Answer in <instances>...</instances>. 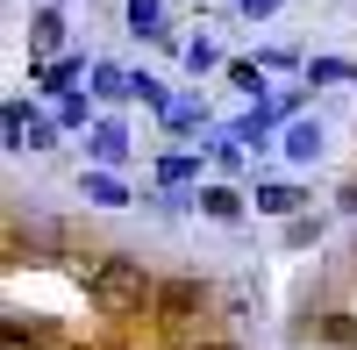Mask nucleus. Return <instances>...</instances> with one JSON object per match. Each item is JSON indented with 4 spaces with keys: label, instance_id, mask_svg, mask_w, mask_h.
<instances>
[{
    "label": "nucleus",
    "instance_id": "1",
    "mask_svg": "<svg viewBox=\"0 0 357 350\" xmlns=\"http://www.w3.org/2000/svg\"><path fill=\"white\" fill-rule=\"evenodd\" d=\"M86 300H93V314H107V322H129V314L158 307V279L136 265V257H100L93 272H86Z\"/></svg>",
    "mask_w": 357,
    "mask_h": 350
},
{
    "label": "nucleus",
    "instance_id": "2",
    "mask_svg": "<svg viewBox=\"0 0 357 350\" xmlns=\"http://www.w3.org/2000/svg\"><path fill=\"white\" fill-rule=\"evenodd\" d=\"M0 136H8V151H50L57 136V114H29V100H8L0 107Z\"/></svg>",
    "mask_w": 357,
    "mask_h": 350
},
{
    "label": "nucleus",
    "instance_id": "3",
    "mask_svg": "<svg viewBox=\"0 0 357 350\" xmlns=\"http://www.w3.org/2000/svg\"><path fill=\"white\" fill-rule=\"evenodd\" d=\"M200 307H207V286H200V279H165V286H158V307H151V314H158L165 329H186Z\"/></svg>",
    "mask_w": 357,
    "mask_h": 350
},
{
    "label": "nucleus",
    "instance_id": "4",
    "mask_svg": "<svg viewBox=\"0 0 357 350\" xmlns=\"http://www.w3.org/2000/svg\"><path fill=\"white\" fill-rule=\"evenodd\" d=\"M79 79H93V57H86V50H72V57H50V65H36V57H29V86H43V93H57V100H65Z\"/></svg>",
    "mask_w": 357,
    "mask_h": 350
},
{
    "label": "nucleus",
    "instance_id": "5",
    "mask_svg": "<svg viewBox=\"0 0 357 350\" xmlns=\"http://www.w3.org/2000/svg\"><path fill=\"white\" fill-rule=\"evenodd\" d=\"M29 57H36V65L72 57V50H65V8H57V0H43V8L29 15Z\"/></svg>",
    "mask_w": 357,
    "mask_h": 350
},
{
    "label": "nucleus",
    "instance_id": "6",
    "mask_svg": "<svg viewBox=\"0 0 357 350\" xmlns=\"http://www.w3.org/2000/svg\"><path fill=\"white\" fill-rule=\"evenodd\" d=\"M86 151H93V172H114V165L129 158V129L114 122V114H100V122L86 129Z\"/></svg>",
    "mask_w": 357,
    "mask_h": 350
},
{
    "label": "nucleus",
    "instance_id": "7",
    "mask_svg": "<svg viewBox=\"0 0 357 350\" xmlns=\"http://www.w3.org/2000/svg\"><path fill=\"white\" fill-rule=\"evenodd\" d=\"M257 215H279V222H301V208H307V193L293 186V179H257Z\"/></svg>",
    "mask_w": 357,
    "mask_h": 350
},
{
    "label": "nucleus",
    "instance_id": "8",
    "mask_svg": "<svg viewBox=\"0 0 357 350\" xmlns=\"http://www.w3.org/2000/svg\"><path fill=\"white\" fill-rule=\"evenodd\" d=\"M193 208H200L207 222H243L250 193H236V186H222V179H215V186H200V193H193Z\"/></svg>",
    "mask_w": 357,
    "mask_h": 350
},
{
    "label": "nucleus",
    "instance_id": "9",
    "mask_svg": "<svg viewBox=\"0 0 357 350\" xmlns=\"http://www.w3.org/2000/svg\"><path fill=\"white\" fill-rule=\"evenodd\" d=\"M279 151H286L293 165H314L321 151H329V136H321V122H307V114H301V122H286V136H279Z\"/></svg>",
    "mask_w": 357,
    "mask_h": 350
},
{
    "label": "nucleus",
    "instance_id": "10",
    "mask_svg": "<svg viewBox=\"0 0 357 350\" xmlns=\"http://www.w3.org/2000/svg\"><path fill=\"white\" fill-rule=\"evenodd\" d=\"M79 200H86V208H129V186L114 179V172H86V179H79Z\"/></svg>",
    "mask_w": 357,
    "mask_h": 350
},
{
    "label": "nucleus",
    "instance_id": "11",
    "mask_svg": "<svg viewBox=\"0 0 357 350\" xmlns=\"http://www.w3.org/2000/svg\"><path fill=\"white\" fill-rule=\"evenodd\" d=\"M307 86H357V57H307Z\"/></svg>",
    "mask_w": 357,
    "mask_h": 350
},
{
    "label": "nucleus",
    "instance_id": "12",
    "mask_svg": "<svg viewBox=\"0 0 357 350\" xmlns=\"http://www.w3.org/2000/svg\"><path fill=\"white\" fill-rule=\"evenodd\" d=\"M122 15H129V29H136V36H165V0H122Z\"/></svg>",
    "mask_w": 357,
    "mask_h": 350
},
{
    "label": "nucleus",
    "instance_id": "13",
    "mask_svg": "<svg viewBox=\"0 0 357 350\" xmlns=\"http://www.w3.org/2000/svg\"><path fill=\"white\" fill-rule=\"evenodd\" d=\"M229 86H236V93H250V100L264 107V65H257V57H229Z\"/></svg>",
    "mask_w": 357,
    "mask_h": 350
},
{
    "label": "nucleus",
    "instance_id": "14",
    "mask_svg": "<svg viewBox=\"0 0 357 350\" xmlns=\"http://www.w3.org/2000/svg\"><path fill=\"white\" fill-rule=\"evenodd\" d=\"M129 79H136V72H122V65H93V93H100V100H136Z\"/></svg>",
    "mask_w": 357,
    "mask_h": 350
},
{
    "label": "nucleus",
    "instance_id": "15",
    "mask_svg": "<svg viewBox=\"0 0 357 350\" xmlns=\"http://www.w3.org/2000/svg\"><path fill=\"white\" fill-rule=\"evenodd\" d=\"M193 172H200V158H193V151H165V158H158V186L172 193V186H186Z\"/></svg>",
    "mask_w": 357,
    "mask_h": 350
},
{
    "label": "nucleus",
    "instance_id": "16",
    "mask_svg": "<svg viewBox=\"0 0 357 350\" xmlns=\"http://www.w3.org/2000/svg\"><path fill=\"white\" fill-rule=\"evenodd\" d=\"M272 129H279L272 114H264V107H250L243 122H236V143H243V151H264V143H272Z\"/></svg>",
    "mask_w": 357,
    "mask_h": 350
},
{
    "label": "nucleus",
    "instance_id": "17",
    "mask_svg": "<svg viewBox=\"0 0 357 350\" xmlns=\"http://www.w3.org/2000/svg\"><path fill=\"white\" fill-rule=\"evenodd\" d=\"M165 129H172V136L207 129V100H172V107H165Z\"/></svg>",
    "mask_w": 357,
    "mask_h": 350
},
{
    "label": "nucleus",
    "instance_id": "18",
    "mask_svg": "<svg viewBox=\"0 0 357 350\" xmlns=\"http://www.w3.org/2000/svg\"><path fill=\"white\" fill-rule=\"evenodd\" d=\"M314 329H321V343H336V350H357V314H343V307H336V314H321Z\"/></svg>",
    "mask_w": 357,
    "mask_h": 350
},
{
    "label": "nucleus",
    "instance_id": "19",
    "mask_svg": "<svg viewBox=\"0 0 357 350\" xmlns=\"http://www.w3.org/2000/svg\"><path fill=\"white\" fill-rule=\"evenodd\" d=\"M186 72H193V79H200V72H229V57L207 43V36H193V43H186Z\"/></svg>",
    "mask_w": 357,
    "mask_h": 350
},
{
    "label": "nucleus",
    "instance_id": "20",
    "mask_svg": "<svg viewBox=\"0 0 357 350\" xmlns=\"http://www.w3.org/2000/svg\"><path fill=\"white\" fill-rule=\"evenodd\" d=\"M93 122H100V114L86 107V93H65V100H57V129H93Z\"/></svg>",
    "mask_w": 357,
    "mask_h": 350
},
{
    "label": "nucleus",
    "instance_id": "21",
    "mask_svg": "<svg viewBox=\"0 0 357 350\" xmlns=\"http://www.w3.org/2000/svg\"><path fill=\"white\" fill-rule=\"evenodd\" d=\"M129 86H136V100H143V107H158V114H165V107H172V93H165V86H158V79H151V72H136V79H129Z\"/></svg>",
    "mask_w": 357,
    "mask_h": 350
},
{
    "label": "nucleus",
    "instance_id": "22",
    "mask_svg": "<svg viewBox=\"0 0 357 350\" xmlns=\"http://www.w3.org/2000/svg\"><path fill=\"white\" fill-rule=\"evenodd\" d=\"M314 236H321V222H314V215H301V222H286V243H293V250H307Z\"/></svg>",
    "mask_w": 357,
    "mask_h": 350
},
{
    "label": "nucleus",
    "instance_id": "23",
    "mask_svg": "<svg viewBox=\"0 0 357 350\" xmlns=\"http://www.w3.org/2000/svg\"><path fill=\"white\" fill-rule=\"evenodd\" d=\"M257 65H264V72H286V65H307V57H293V50H257Z\"/></svg>",
    "mask_w": 357,
    "mask_h": 350
},
{
    "label": "nucleus",
    "instance_id": "24",
    "mask_svg": "<svg viewBox=\"0 0 357 350\" xmlns=\"http://www.w3.org/2000/svg\"><path fill=\"white\" fill-rule=\"evenodd\" d=\"M236 8H243L250 22H264V15H279V8H286V0H236Z\"/></svg>",
    "mask_w": 357,
    "mask_h": 350
},
{
    "label": "nucleus",
    "instance_id": "25",
    "mask_svg": "<svg viewBox=\"0 0 357 350\" xmlns=\"http://www.w3.org/2000/svg\"><path fill=\"white\" fill-rule=\"evenodd\" d=\"M336 208H343V215H357V172L343 179V193H336Z\"/></svg>",
    "mask_w": 357,
    "mask_h": 350
},
{
    "label": "nucleus",
    "instance_id": "26",
    "mask_svg": "<svg viewBox=\"0 0 357 350\" xmlns=\"http://www.w3.org/2000/svg\"><path fill=\"white\" fill-rule=\"evenodd\" d=\"M193 350H236V343H229V336H207V343H193Z\"/></svg>",
    "mask_w": 357,
    "mask_h": 350
},
{
    "label": "nucleus",
    "instance_id": "27",
    "mask_svg": "<svg viewBox=\"0 0 357 350\" xmlns=\"http://www.w3.org/2000/svg\"><path fill=\"white\" fill-rule=\"evenodd\" d=\"M57 8H65V0H57Z\"/></svg>",
    "mask_w": 357,
    "mask_h": 350
}]
</instances>
